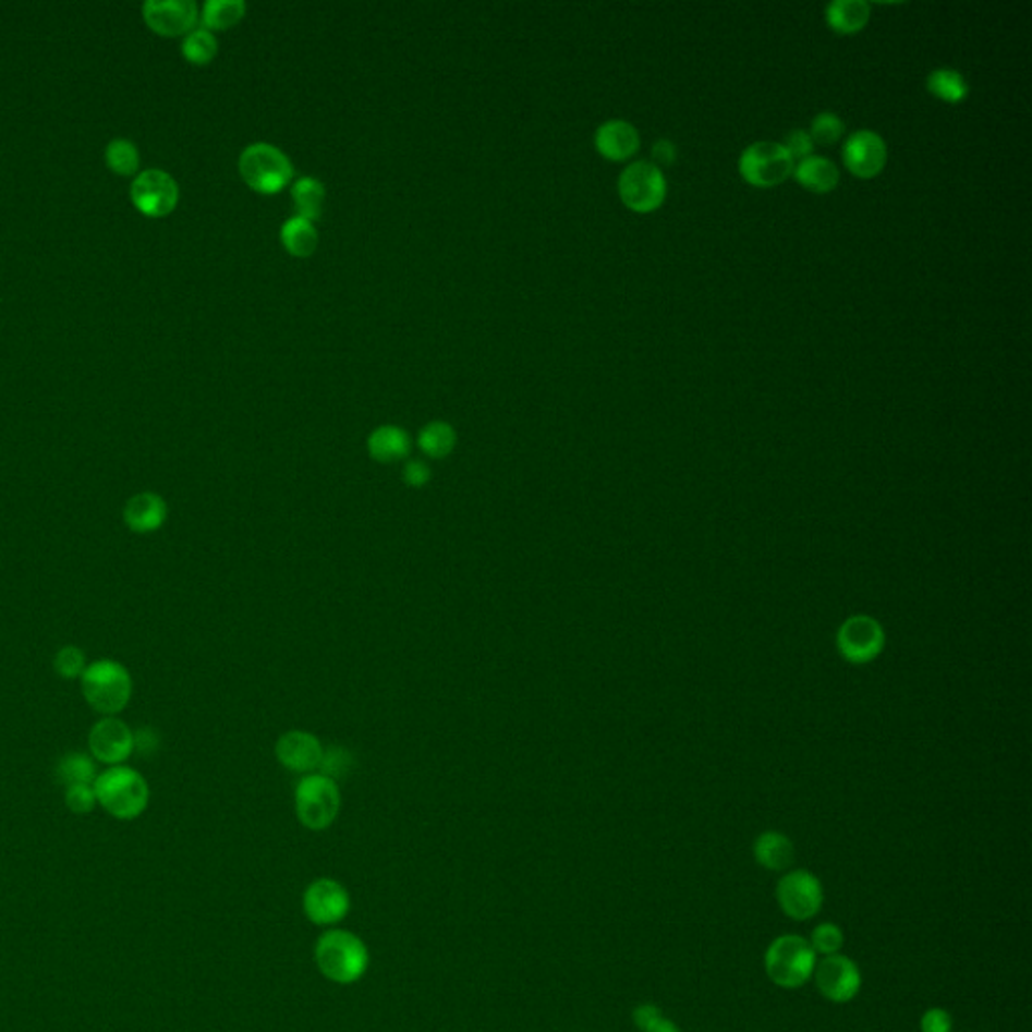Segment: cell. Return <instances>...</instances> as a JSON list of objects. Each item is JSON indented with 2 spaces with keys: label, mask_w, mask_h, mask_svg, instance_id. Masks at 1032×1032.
<instances>
[{
  "label": "cell",
  "mask_w": 1032,
  "mask_h": 1032,
  "mask_svg": "<svg viewBox=\"0 0 1032 1032\" xmlns=\"http://www.w3.org/2000/svg\"><path fill=\"white\" fill-rule=\"evenodd\" d=\"M303 908L313 924H337L348 915L349 894L333 879H317L308 885Z\"/></svg>",
  "instance_id": "obj_16"
},
{
  "label": "cell",
  "mask_w": 1032,
  "mask_h": 1032,
  "mask_svg": "<svg viewBox=\"0 0 1032 1032\" xmlns=\"http://www.w3.org/2000/svg\"><path fill=\"white\" fill-rule=\"evenodd\" d=\"M355 766V761H353V754L339 746V744H333L329 749H323V758L321 765H319V770L325 777L333 778L337 782V778L345 777L349 775V770Z\"/></svg>",
  "instance_id": "obj_34"
},
{
  "label": "cell",
  "mask_w": 1032,
  "mask_h": 1032,
  "mask_svg": "<svg viewBox=\"0 0 1032 1032\" xmlns=\"http://www.w3.org/2000/svg\"><path fill=\"white\" fill-rule=\"evenodd\" d=\"M158 746H160V734L154 728L144 726L139 730H134V754L149 756L158 751Z\"/></svg>",
  "instance_id": "obj_40"
},
{
  "label": "cell",
  "mask_w": 1032,
  "mask_h": 1032,
  "mask_svg": "<svg viewBox=\"0 0 1032 1032\" xmlns=\"http://www.w3.org/2000/svg\"><path fill=\"white\" fill-rule=\"evenodd\" d=\"M218 53V40L208 28H194L184 37L182 54L192 65H208Z\"/></svg>",
  "instance_id": "obj_30"
},
{
  "label": "cell",
  "mask_w": 1032,
  "mask_h": 1032,
  "mask_svg": "<svg viewBox=\"0 0 1032 1032\" xmlns=\"http://www.w3.org/2000/svg\"><path fill=\"white\" fill-rule=\"evenodd\" d=\"M367 452L379 464L408 460L412 452V438L400 426H379L367 436Z\"/></svg>",
  "instance_id": "obj_20"
},
{
  "label": "cell",
  "mask_w": 1032,
  "mask_h": 1032,
  "mask_svg": "<svg viewBox=\"0 0 1032 1032\" xmlns=\"http://www.w3.org/2000/svg\"><path fill=\"white\" fill-rule=\"evenodd\" d=\"M65 803H68L69 811H73L75 815H89L97 806L94 785L69 787V789H65Z\"/></svg>",
  "instance_id": "obj_37"
},
{
  "label": "cell",
  "mask_w": 1032,
  "mask_h": 1032,
  "mask_svg": "<svg viewBox=\"0 0 1032 1032\" xmlns=\"http://www.w3.org/2000/svg\"><path fill=\"white\" fill-rule=\"evenodd\" d=\"M315 962L325 979L337 984L357 982L369 964V954L362 939L349 932H327L315 946Z\"/></svg>",
  "instance_id": "obj_3"
},
{
  "label": "cell",
  "mask_w": 1032,
  "mask_h": 1032,
  "mask_svg": "<svg viewBox=\"0 0 1032 1032\" xmlns=\"http://www.w3.org/2000/svg\"><path fill=\"white\" fill-rule=\"evenodd\" d=\"M817 954L801 936H780L775 939L765 956L768 979L780 988H801L813 976Z\"/></svg>",
  "instance_id": "obj_4"
},
{
  "label": "cell",
  "mask_w": 1032,
  "mask_h": 1032,
  "mask_svg": "<svg viewBox=\"0 0 1032 1032\" xmlns=\"http://www.w3.org/2000/svg\"><path fill=\"white\" fill-rule=\"evenodd\" d=\"M281 242L291 255L307 258L317 251L319 232L307 218L293 216L282 224Z\"/></svg>",
  "instance_id": "obj_24"
},
{
  "label": "cell",
  "mask_w": 1032,
  "mask_h": 1032,
  "mask_svg": "<svg viewBox=\"0 0 1032 1032\" xmlns=\"http://www.w3.org/2000/svg\"><path fill=\"white\" fill-rule=\"evenodd\" d=\"M144 21L160 37H182L196 28L198 7L192 0H149Z\"/></svg>",
  "instance_id": "obj_14"
},
{
  "label": "cell",
  "mask_w": 1032,
  "mask_h": 1032,
  "mask_svg": "<svg viewBox=\"0 0 1032 1032\" xmlns=\"http://www.w3.org/2000/svg\"><path fill=\"white\" fill-rule=\"evenodd\" d=\"M884 644V630L873 617H849L837 633L839 652L851 664L872 661L882 654Z\"/></svg>",
  "instance_id": "obj_12"
},
{
  "label": "cell",
  "mask_w": 1032,
  "mask_h": 1032,
  "mask_svg": "<svg viewBox=\"0 0 1032 1032\" xmlns=\"http://www.w3.org/2000/svg\"><path fill=\"white\" fill-rule=\"evenodd\" d=\"M887 161L884 137L872 130H859L849 135L843 146L845 168L861 180H872L882 174Z\"/></svg>",
  "instance_id": "obj_15"
},
{
  "label": "cell",
  "mask_w": 1032,
  "mask_h": 1032,
  "mask_svg": "<svg viewBox=\"0 0 1032 1032\" xmlns=\"http://www.w3.org/2000/svg\"><path fill=\"white\" fill-rule=\"evenodd\" d=\"M792 175L804 190H809L813 194L831 192V190L837 189L839 178H841L835 161L829 160V158H821V156H809V158L799 161L792 170Z\"/></svg>",
  "instance_id": "obj_21"
},
{
  "label": "cell",
  "mask_w": 1032,
  "mask_h": 1032,
  "mask_svg": "<svg viewBox=\"0 0 1032 1032\" xmlns=\"http://www.w3.org/2000/svg\"><path fill=\"white\" fill-rule=\"evenodd\" d=\"M922 1032H950L952 1019L944 1008H930L922 1017Z\"/></svg>",
  "instance_id": "obj_41"
},
{
  "label": "cell",
  "mask_w": 1032,
  "mask_h": 1032,
  "mask_svg": "<svg viewBox=\"0 0 1032 1032\" xmlns=\"http://www.w3.org/2000/svg\"><path fill=\"white\" fill-rule=\"evenodd\" d=\"M168 521V502L158 493H137L123 507V523L137 535L160 531Z\"/></svg>",
  "instance_id": "obj_18"
},
{
  "label": "cell",
  "mask_w": 1032,
  "mask_h": 1032,
  "mask_svg": "<svg viewBox=\"0 0 1032 1032\" xmlns=\"http://www.w3.org/2000/svg\"><path fill=\"white\" fill-rule=\"evenodd\" d=\"M925 87L927 92L934 95L939 101L944 104H962L966 97H968V83H966L964 75L954 71V69H936L927 75V81H925Z\"/></svg>",
  "instance_id": "obj_27"
},
{
  "label": "cell",
  "mask_w": 1032,
  "mask_h": 1032,
  "mask_svg": "<svg viewBox=\"0 0 1032 1032\" xmlns=\"http://www.w3.org/2000/svg\"><path fill=\"white\" fill-rule=\"evenodd\" d=\"M242 180L260 194H277L293 180V163L282 149L256 142L242 149L239 158Z\"/></svg>",
  "instance_id": "obj_5"
},
{
  "label": "cell",
  "mask_w": 1032,
  "mask_h": 1032,
  "mask_svg": "<svg viewBox=\"0 0 1032 1032\" xmlns=\"http://www.w3.org/2000/svg\"><path fill=\"white\" fill-rule=\"evenodd\" d=\"M80 680L85 702L101 716H118L128 708L134 694L132 673L116 659H97L89 664Z\"/></svg>",
  "instance_id": "obj_2"
},
{
  "label": "cell",
  "mask_w": 1032,
  "mask_h": 1032,
  "mask_svg": "<svg viewBox=\"0 0 1032 1032\" xmlns=\"http://www.w3.org/2000/svg\"><path fill=\"white\" fill-rule=\"evenodd\" d=\"M275 754L287 770L305 777L319 770L323 744L319 738L307 730H289L277 740Z\"/></svg>",
  "instance_id": "obj_17"
},
{
  "label": "cell",
  "mask_w": 1032,
  "mask_h": 1032,
  "mask_svg": "<svg viewBox=\"0 0 1032 1032\" xmlns=\"http://www.w3.org/2000/svg\"><path fill=\"white\" fill-rule=\"evenodd\" d=\"M130 198L135 208L148 218H163L170 215L180 201V189L174 178L163 170H146L137 174L132 182Z\"/></svg>",
  "instance_id": "obj_9"
},
{
  "label": "cell",
  "mask_w": 1032,
  "mask_h": 1032,
  "mask_svg": "<svg viewBox=\"0 0 1032 1032\" xmlns=\"http://www.w3.org/2000/svg\"><path fill=\"white\" fill-rule=\"evenodd\" d=\"M652 158H654V166H671L673 160H676V148L673 144L668 142V139H659L654 144V149H652Z\"/></svg>",
  "instance_id": "obj_42"
},
{
  "label": "cell",
  "mask_w": 1032,
  "mask_h": 1032,
  "mask_svg": "<svg viewBox=\"0 0 1032 1032\" xmlns=\"http://www.w3.org/2000/svg\"><path fill=\"white\" fill-rule=\"evenodd\" d=\"M458 434L448 422L436 420L429 422L417 434V448L432 458V460H442L450 457L457 448Z\"/></svg>",
  "instance_id": "obj_25"
},
{
  "label": "cell",
  "mask_w": 1032,
  "mask_h": 1032,
  "mask_svg": "<svg viewBox=\"0 0 1032 1032\" xmlns=\"http://www.w3.org/2000/svg\"><path fill=\"white\" fill-rule=\"evenodd\" d=\"M402 478L410 488H424L432 481V470L424 460L412 458L403 464Z\"/></svg>",
  "instance_id": "obj_39"
},
{
  "label": "cell",
  "mask_w": 1032,
  "mask_h": 1032,
  "mask_svg": "<svg viewBox=\"0 0 1032 1032\" xmlns=\"http://www.w3.org/2000/svg\"><path fill=\"white\" fill-rule=\"evenodd\" d=\"M291 196H293L295 210L299 213L296 216H303L311 222H313V218L321 216L323 204H325V186H323L321 180H317L313 175L299 178Z\"/></svg>",
  "instance_id": "obj_28"
},
{
  "label": "cell",
  "mask_w": 1032,
  "mask_h": 1032,
  "mask_svg": "<svg viewBox=\"0 0 1032 1032\" xmlns=\"http://www.w3.org/2000/svg\"><path fill=\"white\" fill-rule=\"evenodd\" d=\"M94 791L97 804L120 821H134L148 809V780L130 766H108L101 770L95 778Z\"/></svg>",
  "instance_id": "obj_1"
},
{
  "label": "cell",
  "mask_w": 1032,
  "mask_h": 1032,
  "mask_svg": "<svg viewBox=\"0 0 1032 1032\" xmlns=\"http://www.w3.org/2000/svg\"><path fill=\"white\" fill-rule=\"evenodd\" d=\"M617 190L619 198L630 210L638 215H649L666 202L668 182L661 168L649 161H633L619 175Z\"/></svg>",
  "instance_id": "obj_7"
},
{
  "label": "cell",
  "mask_w": 1032,
  "mask_h": 1032,
  "mask_svg": "<svg viewBox=\"0 0 1032 1032\" xmlns=\"http://www.w3.org/2000/svg\"><path fill=\"white\" fill-rule=\"evenodd\" d=\"M246 13L242 0H208L202 9V23L208 31H227L239 25Z\"/></svg>",
  "instance_id": "obj_29"
},
{
  "label": "cell",
  "mask_w": 1032,
  "mask_h": 1032,
  "mask_svg": "<svg viewBox=\"0 0 1032 1032\" xmlns=\"http://www.w3.org/2000/svg\"><path fill=\"white\" fill-rule=\"evenodd\" d=\"M794 170V161L775 142H756L742 151L738 160V172L746 184L754 189H773L787 182Z\"/></svg>",
  "instance_id": "obj_8"
},
{
  "label": "cell",
  "mask_w": 1032,
  "mask_h": 1032,
  "mask_svg": "<svg viewBox=\"0 0 1032 1032\" xmlns=\"http://www.w3.org/2000/svg\"><path fill=\"white\" fill-rule=\"evenodd\" d=\"M845 134V123L833 111H823L811 123V139L821 146L837 144Z\"/></svg>",
  "instance_id": "obj_32"
},
{
  "label": "cell",
  "mask_w": 1032,
  "mask_h": 1032,
  "mask_svg": "<svg viewBox=\"0 0 1032 1032\" xmlns=\"http://www.w3.org/2000/svg\"><path fill=\"white\" fill-rule=\"evenodd\" d=\"M341 806V792L333 778L321 773L305 775L295 789L296 818L311 829L323 831L333 825Z\"/></svg>",
  "instance_id": "obj_6"
},
{
  "label": "cell",
  "mask_w": 1032,
  "mask_h": 1032,
  "mask_svg": "<svg viewBox=\"0 0 1032 1032\" xmlns=\"http://www.w3.org/2000/svg\"><path fill=\"white\" fill-rule=\"evenodd\" d=\"M870 16V4L863 0H835L825 11L827 25L837 35H858L859 31L867 27Z\"/></svg>",
  "instance_id": "obj_22"
},
{
  "label": "cell",
  "mask_w": 1032,
  "mask_h": 1032,
  "mask_svg": "<svg viewBox=\"0 0 1032 1032\" xmlns=\"http://www.w3.org/2000/svg\"><path fill=\"white\" fill-rule=\"evenodd\" d=\"M633 1022L642 1032H680V1029L661 1015V1010L652 1005H642L633 1012Z\"/></svg>",
  "instance_id": "obj_35"
},
{
  "label": "cell",
  "mask_w": 1032,
  "mask_h": 1032,
  "mask_svg": "<svg viewBox=\"0 0 1032 1032\" xmlns=\"http://www.w3.org/2000/svg\"><path fill=\"white\" fill-rule=\"evenodd\" d=\"M54 671L65 680H80L85 668L89 666L85 659V652L77 645H65L54 656Z\"/></svg>",
  "instance_id": "obj_33"
},
{
  "label": "cell",
  "mask_w": 1032,
  "mask_h": 1032,
  "mask_svg": "<svg viewBox=\"0 0 1032 1032\" xmlns=\"http://www.w3.org/2000/svg\"><path fill=\"white\" fill-rule=\"evenodd\" d=\"M777 899L782 912L797 922H803L817 915L821 910L823 887L813 873L799 870L787 873L778 882Z\"/></svg>",
  "instance_id": "obj_10"
},
{
  "label": "cell",
  "mask_w": 1032,
  "mask_h": 1032,
  "mask_svg": "<svg viewBox=\"0 0 1032 1032\" xmlns=\"http://www.w3.org/2000/svg\"><path fill=\"white\" fill-rule=\"evenodd\" d=\"M813 976L817 982L818 993L831 1003H849L858 996L861 988L858 964L841 954L825 956L815 964Z\"/></svg>",
  "instance_id": "obj_13"
},
{
  "label": "cell",
  "mask_w": 1032,
  "mask_h": 1032,
  "mask_svg": "<svg viewBox=\"0 0 1032 1032\" xmlns=\"http://www.w3.org/2000/svg\"><path fill=\"white\" fill-rule=\"evenodd\" d=\"M595 148L609 161L630 160L640 149V134L630 121H605L595 132Z\"/></svg>",
  "instance_id": "obj_19"
},
{
  "label": "cell",
  "mask_w": 1032,
  "mask_h": 1032,
  "mask_svg": "<svg viewBox=\"0 0 1032 1032\" xmlns=\"http://www.w3.org/2000/svg\"><path fill=\"white\" fill-rule=\"evenodd\" d=\"M54 775H57V780L69 789V787H81V785H94L99 773H97L94 756L83 754V752H69L57 763Z\"/></svg>",
  "instance_id": "obj_26"
},
{
  "label": "cell",
  "mask_w": 1032,
  "mask_h": 1032,
  "mask_svg": "<svg viewBox=\"0 0 1032 1032\" xmlns=\"http://www.w3.org/2000/svg\"><path fill=\"white\" fill-rule=\"evenodd\" d=\"M106 163L118 175H134L139 168V151L130 139H111L106 148Z\"/></svg>",
  "instance_id": "obj_31"
},
{
  "label": "cell",
  "mask_w": 1032,
  "mask_h": 1032,
  "mask_svg": "<svg viewBox=\"0 0 1032 1032\" xmlns=\"http://www.w3.org/2000/svg\"><path fill=\"white\" fill-rule=\"evenodd\" d=\"M89 751L97 763L123 765L134 754V730L118 716H104L89 730Z\"/></svg>",
  "instance_id": "obj_11"
},
{
  "label": "cell",
  "mask_w": 1032,
  "mask_h": 1032,
  "mask_svg": "<svg viewBox=\"0 0 1032 1032\" xmlns=\"http://www.w3.org/2000/svg\"><path fill=\"white\" fill-rule=\"evenodd\" d=\"M782 148L787 149V154L791 156L792 161H801L809 156H813V149H815V142L811 139V135L806 134L804 130H794L791 134L785 137L782 142Z\"/></svg>",
  "instance_id": "obj_38"
},
{
  "label": "cell",
  "mask_w": 1032,
  "mask_h": 1032,
  "mask_svg": "<svg viewBox=\"0 0 1032 1032\" xmlns=\"http://www.w3.org/2000/svg\"><path fill=\"white\" fill-rule=\"evenodd\" d=\"M754 858L766 870L782 872L791 865L794 858L791 839L777 831L763 833L754 843Z\"/></svg>",
  "instance_id": "obj_23"
},
{
  "label": "cell",
  "mask_w": 1032,
  "mask_h": 1032,
  "mask_svg": "<svg viewBox=\"0 0 1032 1032\" xmlns=\"http://www.w3.org/2000/svg\"><path fill=\"white\" fill-rule=\"evenodd\" d=\"M809 944H811V948L815 950V954L833 956V954L839 952L841 946H843V932L835 924L817 925L813 930V936H811Z\"/></svg>",
  "instance_id": "obj_36"
}]
</instances>
